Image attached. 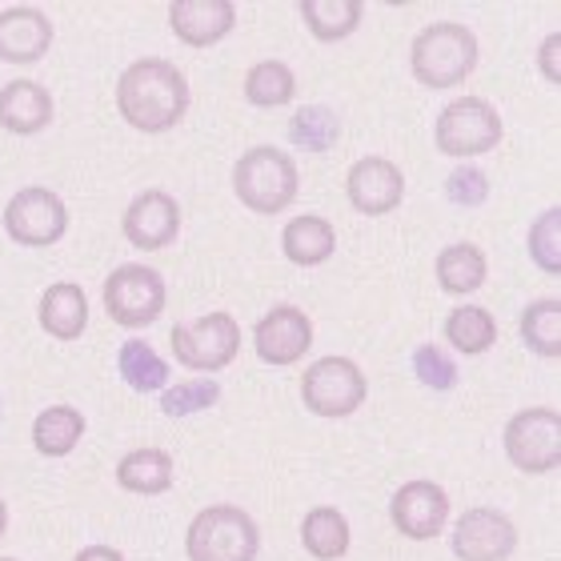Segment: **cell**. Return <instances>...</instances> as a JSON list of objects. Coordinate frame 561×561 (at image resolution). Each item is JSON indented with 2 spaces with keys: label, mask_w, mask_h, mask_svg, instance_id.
<instances>
[{
  "label": "cell",
  "mask_w": 561,
  "mask_h": 561,
  "mask_svg": "<svg viewBox=\"0 0 561 561\" xmlns=\"http://www.w3.org/2000/svg\"><path fill=\"white\" fill-rule=\"evenodd\" d=\"M117 108L125 125L137 133H169L188 113V81L173 60L145 57L133 60L117 81Z\"/></svg>",
  "instance_id": "1"
},
{
  "label": "cell",
  "mask_w": 561,
  "mask_h": 561,
  "mask_svg": "<svg viewBox=\"0 0 561 561\" xmlns=\"http://www.w3.org/2000/svg\"><path fill=\"white\" fill-rule=\"evenodd\" d=\"M410 69L425 89H454L478 69V36L457 21L425 24L410 45Z\"/></svg>",
  "instance_id": "2"
},
{
  "label": "cell",
  "mask_w": 561,
  "mask_h": 561,
  "mask_svg": "<svg viewBox=\"0 0 561 561\" xmlns=\"http://www.w3.org/2000/svg\"><path fill=\"white\" fill-rule=\"evenodd\" d=\"M297 188H301V173L289 152H280L277 145H253L237 157L233 193L245 209L261 213V217H277L297 201Z\"/></svg>",
  "instance_id": "3"
},
{
  "label": "cell",
  "mask_w": 561,
  "mask_h": 561,
  "mask_svg": "<svg viewBox=\"0 0 561 561\" xmlns=\"http://www.w3.org/2000/svg\"><path fill=\"white\" fill-rule=\"evenodd\" d=\"M188 561H257L261 529L241 505H205L185 529Z\"/></svg>",
  "instance_id": "4"
},
{
  "label": "cell",
  "mask_w": 561,
  "mask_h": 561,
  "mask_svg": "<svg viewBox=\"0 0 561 561\" xmlns=\"http://www.w3.org/2000/svg\"><path fill=\"white\" fill-rule=\"evenodd\" d=\"M169 345H173V357L185 369H197V374H221L237 362L241 353V325H237L233 313H205L197 321H181V325L169 333Z\"/></svg>",
  "instance_id": "5"
},
{
  "label": "cell",
  "mask_w": 561,
  "mask_h": 561,
  "mask_svg": "<svg viewBox=\"0 0 561 561\" xmlns=\"http://www.w3.org/2000/svg\"><path fill=\"white\" fill-rule=\"evenodd\" d=\"M369 381L350 357H321L301 374V401L313 417H350L365 405Z\"/></svg>",
  "instance_id": "6"
},
{
  "label": "cell",
  "mask_w": 561,
  "mask_h": 561,
  "mask_svg": "<svg viewBox=\"0 0 561 561\" xmlns=\"http://www.w3.org/2000/svg\"><path fill=\"white\" fill-rule=\"evenodd\" d=\"M502 445L522 473H553L561 466V413L550 405L514 413L502 433Z\"/></svg>",
  "instance_id": "7"
},
{
  "label": "cell",
  "mask_w": 561,
  "mask_h": 561,
  "mask_svg": "<svg viewBox=\"0 0 561 561\" xmlns=\"http://www.w3.org/2000/svg\"><path fill=\"white\" fill-rule=\"evenodd\" d=\"M437 149L445 157H481L502 145V117L490 101L481 96H461L442 108L437 117Z\"/></svg>",
  "instance_id": "8"
},
{
  "label": "cell",
  "mask_w": 561,
  "mask_h": 561,
  "mask_svg": "<svg viewBox=\"0 0 561 561\" xmlns=\"http://www.w3.org/2000/svg\"><path fill=\"white\" fill-rule=\"evenodd\" d=\"M164 277L152 265H121L105 277V309L121 329H145L164 313Z\"/></svg>",
  "instance_id": "9"
},
{
  "label": "cell",
  "mask_w": 561,
  "mask_h": 561,
  "mask_svg": "<svg viewBox=\"0 0 561 561\" xmlns=\"http://www.w3.org/2000/svg\"><path fill=\"white\" fill-rule=\"evenodd\" d=\"M65 229H69V209H65V201L45 185L21 188V193L4 205V233H9L16 245L48 249L65 237Z\"/></svg>",
  "instance_id": "10"
},
{
  "label": "cell",
  "mask_w": 561,
  "mask_h": 561,
  "mask_svg": "<svg viewBox=\"0 0 561 561\" xmlns=\"http://www.w3.org/2000/svg\"><path fill=\"white\" fill-rule=\"evenodd\" d=\"M449 550L457 561H510L517 550L514 517L493 505H473L454 522Z\"/></svg>",
  "instance_id": "11"
},
{
  "label": "cell",
  "mask_w": 561,
  "mask_h": 561,
  "mask_svg": "<svg viewBox=\"0 0 561 561\" xmlns=\"http://www.w3.org/2000/svg\"><path fill=\"white\" fill-rule=\"evenodd\" d=\"M389 517L398 526L401 538L410 541H433L442 538L445 522H449V493L437 481H405L393 502H389Z\"/></svg>",
  "instance_id": "12"
},
{
  "label": "cell",
  "mask_w": 561,
  "mask_h": 561,
  "mask_svg": "<svg viewBox=\"0 0 561 561\" xmlns=\"http://www.w3.org/2000/svg\"><path fill=\"white\" fill-rule=\"evenodd\" d=\"M253 350L265 365H293L313 350V321L297 305H277L253 325Z\"/></svg>",
  "instance_id": "13"
},
{
  "label": "cell",
  "mask_w": 561,
  "mask_h": 561,
  "mask_svg": "<svg viewBox=\"0 0 561 561\" xmlns=\"http://www.w3.org/2000/svg\"><path fill=\"white\" fill-rule=\"evenodd\" d=\"M345 197L365 217H386L405 197V173L389 157H362L345 173Z\"/></svg>",
  "instance_id": "14"
},
{
  "label": "cell",
  "mask_w": 561,
  "mask_h": 561,
  "mask_svg": "<svg viewBox=\"0 0 561 561\" xmlns=\"http://www.w3.org/2000/svg\"><path fill=\"white\" fill-rule=\"evenodd\" d=\"M121 229H125L133 249H145V253L169 249L176 241V233H181V205L161 188H145L125 209Z\"/></svg>",
  "instance_id": "15"
},
{
  "label": "cell",
  "mask_w": 561,
  "mask_h": 561,
  "mask_svg": "<svg viewBox=\"0 0 561 561\" xmlns=\"http://www.w3.org/2000/svg\"><path fill=\"white\" fill-rule=\"evenodd\" d=\"M237 4L233 0H173L169 4V28L181 45L209 48L233 33Z\"/></svg>",
  "instance_id": "16"
},
{
  "label": "cell",
  "mask_w": 561,
  "mask_h": 561,
  "mask_svg": "<svg viewBox=\"0 0 561 561\" xmlns=\"http://www.w3.org/2000/svg\"><path fill=\"white\" fill-rule=\"evenodd\" d=\"M53 48V21L48 12L16 4L0 12V60L9 65H36Z\"/></svg>",
  "instance_id": "17"
},
{
  "label": "cell",
  "mask_w": 561,
  "mask_h": 561,
  "mask_svg": "<svg viewBox=\"0 0 561 561\" xmlns=\"http://www.w3.org/2000/svg\"><path fill=\"white\" fill-rule=\"evenodd\" d=\"M53 125V93L36 81H9L0 89V129L16 137H36Z\"/></svg>",
  "instance_id": "18"
},
{
  "label": "cell",
  "mask_w": 561,
  "mask_h": 561,
  "mask_svg": "<svg viewBox=\"0 0 561 561\" xmlns=\"http://www.w3.org/2000/svg\"><path fill=\"white\" fill-rule=\"evenodd\" d=\"M41 329L57 341H77L89 329V293L77 280H57L41 297Z\"/></svg>",
  "instance_id": "19"
},
{
  "label": "cell",
  "mask_w": 561,
  "mask_h": 561,
  "mask_svg": "<svg viewBox=\"0 0 561 561\" xmlns=\"http://www.w3.org/2000/svg\"><path fill=\"white\" fill-rule=\"evenodd\" d=\"M280 249H285V257H289L293 265L313 270V265H325V261L337 253V229H333L325 217L305 213V217H293V221L285 225Z\"/></svg>",
  "instance_id": "20"
},
{
  "label": "cell",
  "mask_w": 561,
  "mask_h": 561,
  "mask_svg": "<svg viewBox=\"0 0 561 561\" xmlns=\"http://www.w3.org/2000/svg\"><path fill=\"white\" fill-rule=\"evenodd\" d=\"M84 437V413L77 405H48L33 421V449L41 457H69Z\"/></svg>",
  "instance_id": "21"
},
{
  "label": "cell",
  "mask_w": 561,
  "mask_h": 561,
  "mask_svg": "<svg viewBox=\"0 0 561 561\" xmlns=\"http://www.w3.org/2000/svg\"><path fill=\"white\" fill-rule=\"evenodd\" d=\"M490 277V261L481 253L478 245H469V241H457V245H445L437 253V285L445 293H454V297H469V293H478Z\"/></svg>",
  "instance_id": "22"
},
{
  "label": "cell",
  "mask_w": 561,
  "mask_h": 561,
  "mask_svg": "<svg viewBox=\"0 0 561 561\" xmlns=\"http://www.w3.org/2000/svg\"><path fill=\"white\" fill-rule=\"evenodd\" d=\"M350 522L333 505H317L301 517V546L305 553H313L317 561H333L350 553Z\"/></svg>",
  "instance_id": "23"
},
{
  "label": "cell",
  "mask_w": 561,
  "mask_h": 561,
  "mask_svg": "<svg viewBox=\"0 0 561 561\" xmlns=\"http://www.w3.org/2000/svg\"><path fill=\"white\" fill-rule=\"evenodd\" d=\"M121 490L140 493V497H157L173 485V457L164 449H133V454L121 457L117 466Z\"/></svg>",
  "instance_id": "24"
},
{
  "label": "cell",
  "mask_w": 561,
  "mask_h": 561,
  "mask_svg": "<svg viewBox=\"0 0 561 561\" xmlns=\"http://www.w3.org/2000/svg\"><path fill=\"white\" fill-rule=\"evenodd\" d=\"M121 381L133 393H161L169 386V362H161V353L152 350L145 337H129L117 353Z\"/></svg>",
  "instance_id": "25"
},
{
  "label": "cell",
  "mask_w": 561,
  "mask_h": 561,
  "mask_svg": "<svg viewBox=\"0 0 561 561\" xmlns=\"http://www.w3.org/2000/svg\"><path fill=\"white\" fill-rule=\"evenodd\" d=\"M297 9H301L305 28H309L317 41L333 45V41H345L350 33H357L365 4L362 0H301Z\"/></svg>",
  "instance_id": "26"
},
{
  "label": "cell",
  "mask_w": 561,
  "mask_h": 561,
  "mask_svg": "<svg viewBox=\"0 0 561 561\" xmlns=\"http://www.w3.org/2000/svg\"><path fill=\"white\" fill-rule=\"evenodd\" d=\"M445 341H449L457 353H466V357L490 353L493 345H497V321H493V313L481 309V305H457L454 313L445 317Z\"/></svg>",
  "instance_id": "27"
},
{
  "label": "cell",
  "mask_w": 561,
  "mask_h": 561,
  "mask_svg": "<svg viewBox=\"0 0 561 561\" xmlns=\"http://www.w3.org/2000/svg\"><path fill=\"white\" fill-rule=\"evenodd\" d=\"M522 341L529 353H538L546 362L561 357V301L558 297H538L522 313Z\"/></svg>",
  "instance_id": "28"
},
{
  "label": "cell",
  "mask_w": 561,
  "mask_h": 561,
  "mask_svg": "<svg viewBox=\"0 0 561 561\" xmlns=\"http://www.w3.org/2000/svg\"><path fill=\"white\" fill-rule=\"evenodd\" d=\"M341 137V117L337 108L329 105H305L293 113L289 121V140L305 152H329Z\"/></svg>",
  "instance_id": "29"
},
{
  "label": "cell",
  "mask_w": 561,
  "mask_h": 561,
  "mask_svg": "<svg viewBox=\"0 0 561 561\" xmlns=\"http://www.w3.org/2000/svg\"><path fill=\"white\" fill-rule=\"evenodd\" d=\"M293 93H297V77H293L289 65H280V60H261V65L249 69V77H245L249 105L280 108V105H289Z\"/></svg>",
  "instance_id": "30"
},
{
  "label": "cell",
  "mask_w": 561,
  "mask_h": 561,
  "mask_svg": "<svg viewBox=\"0 0 561 561\" xmlns=\"http://www.w3.org/2000/svg\"><path fill=\"white\" fill-rule=\"evenodd\" d=\"M221 401V386L201 377V381H181V386H164L161 393V413L164 417H193L205 413Z\"/></svg>",
  "instance_id": "31"
},
{
  "label": "cell",
  "mask_w": 561,
  "mask_h": 561,
  "mask_svg": "<svg viewBox=\"0 0 561 561\" xmlns=\"http://www.w3.org/2000/svg\"><path fill=\"white\" fill-rule=\"evenodd\" d=\"M561 213L558 205H550V209L541 213L538 221L529 225V257L538 261L541 273H550V277H558L561 273Z\"/></svg>",
  "instance_id": "32"
},
{
  "label": "cell",
  "mask_w": 561,
  "mask_h": 561,
  "mask_svg": "<svg viewBox=\"0 0 561 561\" xmlns=\"http://www.w3.org/2000/svg\"><path fill=\"white\" fill-rule=\"evenodd\" d=\"M413 377H417L421 386L433 389V393H449L457 386V362L442 345H417L413 350Z\"/></svg>",
  "instance_id": "33"
},
{
  "label": "cell",
  "mask_w": 561,
  "mask_h": 561,
  "mask_svg": "<svg viewBox=\"0 0 561 561\" xmlns=\"http://www.w3.org/2000/svg\"><path fill=\"white\" fill-rule=\"evenodd\" d=\"M445 197L454 201V205H466V209H478L490 201V176L481 173V169H454L449 181H445Z\"/></svg>",
  "instance_id": "34"
},
{
  "label": "cell",
  "mask_w": 561,
  "mask_h": 561,
  "mask_svg": "<svg viewBox=\"0 0 561 561\" xmlns=\"http://www.w3.org/2000/svg\"><path fill=\"white\" fill-rule=\"evenodd\" d=\"M558 48H561V36H546V45H541V72L550 77V81H561V69H558Z\"/></svg>",
  "instance_id": "35"
},
{
  "label": "cell",
  "mask_w": 561,
  "mask_h": 561,
  "mask_svg": "<svg viewBox=\"0 0 561 561\" xmlns=\"http://www.w3.org/2000/svg\"><path fill=\"white\" fill-rule=\"evenodd\" d=\"M72 561H125V553L113 550V546H84Z\"/></svg>",
  "instance_id": "36"
},
{
  "label": "cell",
  "mask_w": 561,
  "mask_h": 561,
  "mask_svg": "<svg viewBox=\"0 0 561 561\" xmlns=\"http://www.w3.org/2000/svg\"><path fill=\"white\" fill-rule=\"evenodd\" d=\"M4 529H9V510H4V497H0V538H4Z\"/></svg>",
  "instance_id": "37"
},
{
  "label": "cell",
  "mask_w": 561,
  "mask_h": 561,
  "mask_svg": "<svg viewBox=\"0 0 561 561\" xmlns=\"http://www.w3.org/2000/svg\"><path fill=\"white\" fill-rule=\"evenodd\" d=\"M0 561H16V558H0Z\"/></svg>",
  "instance_id": "38"
}]
</instances>
